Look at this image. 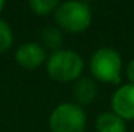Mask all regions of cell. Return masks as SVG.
<instances>
[{
	"instance_id": "cell-1",
	"label": "cell",
	"mask_w": 134,
	"mask_h": 132,
	"mask_svg": "<svg viewBox=\"0 0 134 132\" xmlns=\"http://www.w3.org/2000/svg\"><path fill=\"white\" fill-rule=\"evenodd\" d=\"M84 70V60L77 51L62 48L47 57L46 71L56 83H76Z\"/></svg>"
},
{
	"instance_id": "cell-14",
	"label": "cell",
	"mask_w": 134,
	"mask_h": 132,
	"mask_svg": "<svg viewBox=\"0 0 134 132\" xmlns=\"http://www.w3.org/2000/svg\"><path fill=\"white\" fill-rule=\"evenodd\" d=\"M81 2H84V3H88V2H91V0H81Z\"/></svg>"
},
{
	"instance_id": "cell-7",
	"label": "cell",
	"mask_w": 134,
	"mask_h": 132,
	"mask_svg": "<svg viewBox=\"0 0 134 132\" xmlns=\"http://www.w3.org/2000/svg\"><path fill=\"white\" fill-rule=\"evenodd\" d=\"M73 97H74V102L79 104L80 106L91 104L97 97V84H96V81L88 77L79 78L73 85Z\"/></svg>"
},
{
	"instance_id": "cell-12",
	"label": "cell",
	"mask_w": 134,
	"mask_h": 132,
	"mask_svg": "<svg viewBox=\"0 0 134 132\" xmlns=\"http://www.w3.org/2000/svg\"><path fill=\"white\" fill-rule=\"evenodd\" d=\"M126 77L129 80V83L134 84V58H131L126 65Z\"/></svg>"
},
{
	"instance_id": "cell-2",
	"label": "cell",
	"mask_w": 134,
	"mask_h": 132,
	"mask_svg": "<svg viewBox=\"0 0 134 132\" xmlns=\"http://www.w3.org/2000/svg\"><path fill=\"white\" fill-rule=\"evenodd\" d=\"M91 20H93V11L88 3H84L81 0L62 2L57 10L54 11L56 26L62 31L71 34L86 31L90 27Z\"/></svg>"
},
{
	"instance_id": "cell-11",
	"label": "cell",
	"mask_w": 134,
	"mask_h": 132,
	"mask_svg": "<svg viewBox=\"0 0 134 132\" xmlns=\"http://www.w3.org/2000/svg\"><path fill=\"white\" fill-rule=\"evenodd\" d=\"M13 30L9 26L7 21L0 18V54L9 51L10 47L13 46Z\"/></svg>"
},
{
	"instance_id": "cell-13",
	"label": "cell",
	"mask_w": 134,
	"mask_h": 132,
	"mask_svg": "<svg viewBox=\"0 0 134 132\" xmlns=\"http://www.w3.org/2000/svg\"><path fill=\"white\" fill-rule=\"evenodd\" d=\"M4 4H6V0H0V13H2L3 9H4Z\"/></svg>"
},
{
	"instance_id": "cell-10",
	"label": "cell",
	"mask_w": 134,
	"mask_h": 132,
	"mask_svg": "<svg viewBox=\"0 0 134 132\" xmlns=\"http://www.w3.org/2000/svg\"><path fill=\"white\" fill-rule=\"evenodd\" d=\"M60 3V0H29V7L37 16H47L54 14Z\"/></svg>"
},
{
	"instance_id": "cell-5",
	"label": "cell",
	"mask_w": 134,
	"mask_h": 132,
	"mask_svg": "<svg viewBox=\"0 0 134 132\" xmlns=\"http://www.w3.org/2000/svg\"><path fill=\"white\" fill-rule=\"evenodd\" d=\"M111 111L124 121H134V84H123L111 97Z\"/></svg>"
},
{
	"instance_id": "cell-4",
	"label": "cell",
	"mask_w": 134,
	"mask_h": 132,
	"mask_svg": "<svg viewBox=\"0 0 134 132\" xmlns=\"http://www.w3.org/2000/svg\"><path fill=\"white\" fill-rule=\"evenodd\" d=\"M50 132H86L87 114L76 102H62L49 117Z\"/></svg>"
},
{
	"instance_id": "cell-3",
	"label": "cell",
	"mask_w": 134,
	"mask_h": 132,
	"mask_svg": "<svg viewBox=\"0 0 134 132\" xmlns=\"http://www.w3.org/2000/svg\"><path fill=\"white\" fill-rule=\"evenodd\" d=\"M90 73L93 78L103 84H120L123 60L113 47H100L90 58Z\"/></svg>"
},
{
	"instance_id": "cell-8",
	"label": "cell",
	"mask_w": 134,
	"mask_h": 132,
	"mask_svg": "<svg viewBox=\"0 0 134 132\" xmlns=\"http://www.w3.org/2000/svg\"><path fill=\"white\" fill-rule=\"evenodd\" d=\"M96 131L97 132H127L126 121L116 115L113 111L101 112L96 118Z\"/></svg>"
},
{
	"instance_id": "cell-9",
	"label": "cell",
	"mask_w": 134,
	"mask_h": 132,
	"mask_svg": "<svg viewBox=\"0 0 134 132\" xmlns=\"http://www.w3.org/2000/svg\"><path fill=\"white\" fill-rule=\"evenodd\" d=\"M40 44L52 53L63 48V31L57 26H46L40 33Z\"/></svg>"
},
{
	"instance_id": "cell-6",
	"label": "cell",
	"mask_w": 134,
	"mask_h": 132,
	"mask_svg": "<svg viewBox=\"0 0 134 132\" xmlns=\"http://www.w3.org/2000/svg\"><path fill=\"white\" fill-rule=\"evenodd\" d=\"M14 60L17 65L26 70H34L39 68L47 61V53L46 48L40 43L36 41H27L21 44L14 53Z\"/></svg>"
}]
</instances>
